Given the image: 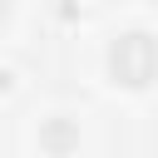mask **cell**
Wrapping results in <instances>:
<instances>
[{"label": "cell", "mask_w": 158, "mask_h": 158, "mask_svg": "<svg viewBox=\"0 0 158 158\" xmlns=\"http://www.w3.org/2000/svg\"><path fill=\"white\" fill-rule=\"evenodd\" d=\"M109 69H114L118 84L143 89V84L158 79V44H153L148 35H123V40L109 49Z\"/></svg>", "instance_id": "1"}, {"label": "cell", "mask_w": 158, "mask_h": 158, "mask_svg": "<svg viewBox=\"0 0 158 158\" xmlns=\"http://www.w3.org/2000/svg\"><path fill=\"white\" fill-rule=\"evenodd\" d=\"M5 10H10V0H0V25H5Z\"/></svg>", "instance_id": "2"}]
</instances>
